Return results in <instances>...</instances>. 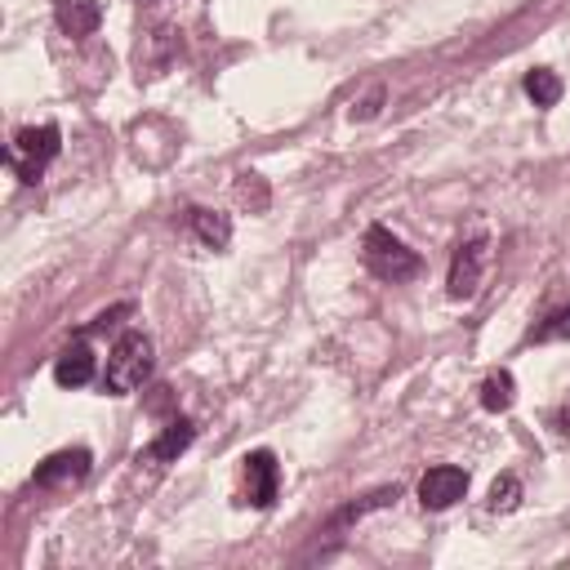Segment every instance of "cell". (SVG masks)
Returning a JSON list of instances; mask_svg holds the SVG:
<instances>
[{"instance_id": "9", "label": "cell", "mask_w": 570, "mask_h": 570, "mask_svg": "<svg viewBox=\"0 0 570 570\" xmlns=\"http://www.w3.org/2000/svg\"><path fill=\"white\" fill-rule=\"evenodd\" d=\"M89 379H94V352H89V343L62 347L58 361H53V383L58 387H85Z\"/></svg>"}, {"instance_id": "7", "label": "cell", "mask_w": 570, "mask_h": 570, "mask_svg": "<svg viewBox=\"0 0 570 570\" xmlns=\"http://www.w3.org/2000/svg\"><path fill=\"white\" fill-rule=\"evenodd\" d=\"M276 481H281V468H276V454H272V450L245 454V499H249L254 508H272Z\"/></svg>"}, {"instance_id": "10", "label": "cell", "mask_w": 570, "mask_h": 570, "mask_svg": "<svg viewBox=\"0 0 570 570\" xmlns=\"http://www.w3.org/2000/svg\"><path fill=\"white\" fill-rule=\"evenodd\" d=\"M187 223H191V232L209 245V249H223L227 240H232V218L227 214H218V209H187Z\"/></svg>"}, {"instance_id": "11", "label": "cell", "mask_w": 570, "mask_h": 570, "mask_svg": "<svg viewBox=\"0 0 570 570\" xmlns=\"http://www.w3.org/2000/svg\"><path fill=\"white\" fill-rule=\"evenodd\" d=\"M191 436H196V428H191V419H174L156 441H151V450H147V459H160V463H169V459H178L187 445H191Z\"/></svg>"}, {"instance_id": "12", "label": "cell", "mask_w": 570, "mask_h": 570, "mask_svg": "<svg viewBox=\"0 0 570 570\" xmlns=\"http://www.w3.org/2000/svg\"><path fill=\"white\" fill-rule=\"evenodd\" d=\"M512 396H517V383H512V374H508V370H490V374L481 379V410L499 414V410H508V405H512Z\"/></svg>"}, {"instance_id": "4", "label": "cell", "mask_w": 570, "mask_h": 570, "mask_svg": "<svg viewBox=\"0 0 570 570\" xmlns=\"http://www.w3.org/2000/svg\"><path fill=\"white\" fill-rule=\"evenodd\" d=\"M463 494H468V472H463V468H454V463L428 468V472H423V481H419V503H423V508H432V512H441V508L459 503Z\"/></svg>"}, {"instance_id": "13", "label": "cell", "mask_w": 570, "mask_h": 570, "mask_svg": "<svg viewBox=\"0 0 570 570\" xmlns=\"http://www.w3.org/2000/svg\"><path fill=\"white\" fill-rule=\"evenodd\" d=\"M525 94L534 98V107H557L561 102V76L548 71V67H534L525 76Z\"/></svg>"}, {"instance_id": "2", "label": "cell", "mask_w": 570, "mask_h": 570, "mask_svg": "<svg viewBox=\"0 0 570 570\" xmlns=\"http://www.w3.org/2000/svg\"><path fill=\"white\" fill-rule=\"evenodd\" d=\"M58 147H62V134H58V125H27V129H18L13 134V147H9V165H13V174L22 178V183H40V174H45V165L58 156Z\"/></svg>"}, {"instance_id": "15", "label": "cell", "mask_w": 570, "mask_h": 570, "mask_svg": "<svg viewBox=\"0 0 570 570\" xmlns=\"http://www.w3.org/2000/svg\"><path fill=\"white\" fill-rule=\"evenodd\" d=\"M534 343H552V338H570V307H561V312H552L534 334H530Z\"/></svg>"}, {"instance_id": "8", "label": "cell", "mask_w": 570, "mask_h": 570, "mask_svg": "<svg viewBox=\"0 0 570 570\" xmlns=\"http://www.w3.org/2000/svg\"><path fill=\"white\" fill-rule=\"evenodd\" d=\"M53 18H58V27H62L71 40H85V36L98 31L102 4H98V0H53Z\"/></svg>"}, {"instance_id": "14", "label": "cell", "mask_w": 570, "mask_h": 570, "mask_svg": "<svg viewBox=\"0 0 570 570\" xmlns=\"http://www.w3.org/2000/svg\"><path fill=\"white\" fill-rule=\"evenodd\" d=\"M517 499H521V481H517L512 472H503V476L490 485V508H494V512H512Z\"/></svg>"}, {"instance_id": "5", "label": "cell", "mask_w": 570, "mask_h": 570, "mask_svg": "<svg viewBox=\"0 0 570 570\" xmlns=\"http://www.w3.org/2000/svg\"><path fill=\"white\" fill-rule=\"evenodd\" d=\"M481 267H485V236H476V240H468V245L454 249L450 276H445L450 298H472L476 285H481Z\"/></svg>"}, {"instance_id": "6", "label": "cell", "mask_w": 570, "mask_h": 570, "mask_svg": "<svg viewBox=\"0 0 570 570\" xmlns=\"http://www.w3.org/2000/svg\"><path fill=\"white\" fill-rule=\"evenodd\" d=\"M89 450H58V454H49L40 468H36V485H53V490H67V485H76V481H85L89 476Z\"/></svg>"}, {"instance_id": "1", "label": "cell", "mask_w": 570, "mask_h": 570, "mask_svg": "<svg viewBox=\"0 0 570 570\" xmlns=\"http://www.w3.org/2000/svg\"><path fill=\"white\" fill-rule=\"evenodd\" d=\"M151 374V338L142 330H125L107 356V374H102V387L111 396H125L134 387H142Z\"/></svg>"}, {"instance_id": "3", "label": "cell", "mask_w": 570, "mask_h": 570, "mask_svg": "<svg viewBox=\"0 0 570 570\" xmlns=\"http://www.w3.org/2000/svg\"><path fill=\"white\" fill-rule=\"evenodd\" d=\"M365 267L379 276V281H410L414 272H419V254L414 249H405V240H396L387 227H370L365 232Z\"/></svg>"}]
</instances>
